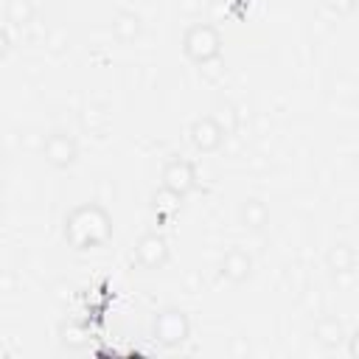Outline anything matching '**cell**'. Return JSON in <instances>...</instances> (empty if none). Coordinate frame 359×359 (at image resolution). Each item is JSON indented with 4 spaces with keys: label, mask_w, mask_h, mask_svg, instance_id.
I'll list each match as a JSON object with an SVG mask.
<instances>
[{
    "label": "cell",
    "mask_w": 359,
    "mask_h": 359,
    "mask_svg": "<svg viewBox=\"0 0 359 359\" xmlns=\"http://www.w3.org/2000/svg\"><path fill=\"white\" fill-rule=\"evenodd\" d=\"M151 337L163 345V348H180L188 337H191V320L182 309L177 306H165L154 314L151 320Z\"/></svg>",
    "instance_id": "3957f363"
},
{
    "label": "cell",
    "mask_w": 359,
    "mask_h": 359,
    "mask_svg": "<svg viewBox=\"0 0 359 359\" xmlns=\"http://www.w3.org/2000/svg\"><path fill=\"white\" fill-rule=\"evenodd\" d=\"M219 272H222L224 280H230L236 286L238 283H247L252 278V255L244 247H230L222 255V261H219Z\"/></svg>",
    "instance_id": "ba28073f"
},
{
    "label": "cell",
    "mask_w": 359,
    "mask_h": 359,
    "mask_svg": "<svg viewBox=\"0 0 359 359\" xmlns=\"http://www.w3.org/2000/svg\"><path fill=\"white\" fill-rule=\"evenodd\" d=\"M62 236L73 250H95L112 238V213L101 202L76 205L62 224Z\"/></svg>",
    "instance_id": "6da1fadb"
},
{
    "label": "cell",
    "mask_w": 359,
    "mask_h": 359,
    "mask_svg": "<svg viewBox=\"0 0 359 359\" xmlns=\"http://www.w3.org/2000/svg\"><path fill=\"white\" fill-rule=\"evenodd\" d=\"M345 339H348V356H351V359H359V334L345 337Z\"/></svg>",
    "instance_id": "ac0fdd59"
},
{
    "label": "cell",
    "mask_w": 359,
    "mask_h": 359,
    "mask_svg": "<svg viewBox=\"0 0 359 359\" xmlns=\"http://www.w3.org/2000/svg\"><path fill=\"white\" fill-rule=\"evenodd\" d=\"M160 185L185 199V196L199 185L196 165H194L191 160H185V157H171V160H165V165H163V171H160Z\"/></svg>",
    "instance_id": "277c9868"
},
{
    "label": "cell",
    "mask_w": 359,
    "mask_h": 359,
    "mask_svg": "<svg viewBox=\"0 0 359 359\" xmlns=\"http://www.w3.org/2000/svg\"><path fill=\"white\" fill-rule=\"evenodd\" d=\"M36 17V3L34 0H6V20L17 28L31 25V20Z\"/></svg>",
    "instance_id": "9a60e30c"
},
{
    "label": "cell",
    "mask_w": 359,
    "mask_h": 359,
    "mask_svg": "<svg viewBox=\"0 0 359 359\" xmlns=\"http://www.w3.org/2000/svg\"><path fill=\"white\" fill-rule=\"evenodd\" d=\"M188 137H191V143H194L196 151L210 154V151H216V149L224 143L227 132H224V126H222L213 115H199V118L191 121V126H188Z\"/></svg>",
    "instance_id": "52a82bcc"
},
{
    "label": "cell",
    "mask_w": 359,
    "mask_h": 359,
    "mask_svg": "<svg viewBox=\"0 0 359 359\" xmlns=\"http://www.w3.org/2000/svg\"><path fill=\"white\" fill-rule=\"evenodd\" d=\"M311 334H314V339H317L323 348H328V351H331V348H339V345L345 342V337H348L342 320H339V317H331V314H328V317H320V320L314 323V331H311Z\"/></svg>",
    "instance_id": "7c38bea8"
},
{
    "label": "cell",
    "mask_w": 359,
    "mask_h": 359,
    "mask_svg": "<svg viewBox=\"0 0 359 359\" xmlns=\"http://www.w3.org/2000/svg\"><path fill=\"white\" fill-rule=\"evenodd\" d=\"M238 224L247 230H264L269 224V208L258 196H247L238 202Z\"/></svg>",
    "instance_id": "30bf717a"
},
{
    "label": "cell",
    "mask_w": 359,
    "mask_h": 359,
    "mask_svg": "<svg viewBox=\"0 0 359 359\" xmlns=\"http://www.w3.org/2000/svg\"><path fill=\"white\" fill-rule=\"evenodd\" d=\"M325 266L331 275H351L356 269V250L348 241H334L325 250Z\"/></svg>",
    "instance_id": "8fae6325"
},
{
    "label": "cell",
    "mask_w": 359,
    "mask_h": 359,
    "mask_svg": "<svg viewBox=\"0 0 359 359\" xmlns=\"http://www.w3.org/2000/svg\"><path fill=\"white\" fill-rule=\"evenodd\" d=\"M180 205H182V196H177L174 191H168V188H163V185L151 194V210H154L160 219L177 216V213H180Z\"/></svg>",
    "instance_id": "5bb4252c"
},
{
    "label": "cell",
    "mask_w": 359,
    "mask_h": 359,
    "mask_svg": "<svg viewBox=\"0 0 359 359\" xmlns=\"http://www.w3.org/2000/svg\"><path fill=\"white\" fill-rule=\"evenodd\" d=\"M42 157L53 168H70L79 160V143H76L73 135L56 129V132L45 135V140H42Z\"/></svg>",
    "instance_id": "8992f818"
},
{
    "label": "cell",
    "mask_w": 359,
    "mask_h": 359,
    "mask_svg": "<svg viewBox=\"0 0 359 359\" xmlns=\"http://www.w3.org/2000/svg\"><path fill=\"white\" fill-rule=\"evenodd\" d=\"M325 6L337 14V17H348L356 11V0H325Z\"/></svg>",
    "instance_id": "2e32d148"
},
{
    "label": "cell",
    "mask_w": 359,
    "mask_h": 359,
    "mask_svg": "<svg viewBox=\"0 0 359 359\" xmlns=\"http://www.w3.org/2000/svg\"><path fill=\"white\" fill-rule=\"evenodd\" d=\"M0 160H3V143H0Z\"/></svg>",
    "instance_id": "d6986e66"
},
{
    "label": "cell",
    "mask_w": 359,
    "mask_h": 359,
    "mask_svg": "<svg viewBox=\"0 0 359 359\" xmlns=\"http://www.w3.org/2000/svg\"><path fill=\"white\" fill-rule=\"evenodd\" d=\"M222 48H224L222 31L210 22H194L182 34V53L194 65H208V62L219 59Z\"/></svg>",
    "instance_id": "7a4b0ae2"
},
{
    "label": "cell",
    "mask_w": 359,
    "mask_h": 359,
    "mask_svg": "<svg viewBox=\"0 0 359 359\" xmlns=\"http://www.w3.org/2000/svg\"><path fill=\"white\" fill-rule=\"evenodd\" d=\"M168 258H171V247L163 233L149 230L135 241V261L143 269H163L168 264Z\"/></svg>",
    "instance_id": "5b68a950"
},
{
    "label": "cell",
    "mask_w": 359,
    "mask_h": 359,
    "mask_svg": "<svg viewBox=\"0 0 359 359\" xmlns=\"http://www.w3.org/2000/svg\"><path fill=\"white\" fill-rule=\"evenodd\" d=\"M8 50H11V34L6 25H0V62L8 56Z\"/></svg>",
    "instance_id": "e0dca14e"
},
{
    "label": "cell",
    "mask_w": 359,
    "mask_h": 359,
    "mask_svg": "<svg viewBox=\"0 0 359 359\" xmlns=\"http://www.w3.org/2000/svg\"><path fill=\"white\" fill-rule=\"evenodd\" d=\"M109 31H112V36H115L118 42L129 45V42H135V39L143 34V20H140V14L132 11V8H118V11L112 14Z\"/></svg>",
    "instance_id": "9c48e42d"
},
{
    "label": "cell",
    "mask_w": 359,
    "mask_h": 359,
    "mask_svg": "<svg viewBox=\"0 0 359 359\" xmlns=\"http://www.w3.org/2000/svg\"><path fill=\"white\" fill-rule=\"evenodd\" d=\"M59 345L65 351H84L90 345V331L79 320H65L59 325Z\"/></svg>",
    "instance_id": "4fadbf2b"
}]
</instances>
